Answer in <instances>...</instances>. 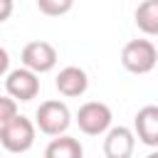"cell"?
Here are the masks:
<instances>
[{
    "label": "cell",
    "instance_id": "cell-6",
    "mask_svg": "<svg viewBox=\"0 0 158 158\" xmlns=\"http://www.w3.org/2000/svg\"><path fill=\"white\" fill-rule=\"evenodd\" d=\"M40 74L25 69V67H17V69H10V74L5 77V94L12 96L15 101H32L37 94H40Z\"/></svg>",
    "mask_w": 158,
    "mask_h": 158
},
{
    "label": "cell",
    "instance_id": "cell-11",
    "mask_svg": "<svg viewBox=\"0 0 158 158\" xmlns=\"http://www.w3.org/2000/svg\"><path fill=\"white\" fill-rule=\"evenodd\" d=\"M133 17H136V27L143 35H151V37L158 35V0H143L136 7Z\"/></svg>",
    "mask_w": 158,
    "mask_h": 158
},
{
    "label": "cell",
    "instance_id": "cell-2",
    "mask_svg": "<svg viewBox=\"0 0 158 158\" xmlns=\"http://www.w3.org/2000/svg\"><path fill=\"white\" fill-rule=\"evenodd\" d=\"M121 64L131 74H148L158 64V49L151 40H131L121 49Z\"/></svg>",
    "mask_w": 158,
    "mask_h": 158
},
{
    "label": "cell",
    "instance_id": "cell-1",
    "mask_svg": "<svg viewBox=\"0 0 158 158\" xmlns=\"http://www.w3.org/2000/svg\"><path fill=\"white\" fill-rule=\"evenodd\" d=\"M35 123L44 136H67V128L72 123V111L59 99H47L35 111Z\"/></svg>",
    "mask_w": 158,
    "mask_h": 158
},
{
    "label": "cell",
    "instance_id": "cell-7",
    "mask_svg": "<svg viewBox=\"0 0 158 158\" xmlns=\"http://www.w3.org/2000/svg\"><path fill=\"white\" fill-rule=\"evenodd\" d=\"M136 148V133L126 126H114L104 136V158H131Z\"/></svg>",
    "mask_w": 158,
    "mask_h": 158
},
{
    "label": "cell",
    "instance_id": "cell-9",
    "mask_svg": "<svg viewBox=\"0 0 158 158\" xmlns=\"http://www.w3.org/2000/svg\"><path fill=\"white\" fill-rule=\"evenodd\" d=\"M133 133L141 143L158 148V106L156 104L138 109V114L133 118Z\"/></svg>",
    "mask_w": 158,
    "mask_h": 158
},
{
    "label": "cell",
    "instance_id": "cell-4",
    "mask_svg": "<svg viewBox=\"0 0 158 158\" xmlns=\"http://www.w3.org/2000/svg\"><path fill=\"white\" fill-rule=\"evenodd\" d=\"M111 109L104 101H86L79 106L77 111V126L81 133L86 136H106L114 126H111Z\"/></svg>",
    "mask_w": 158,
    "mask_h": 158
},
{
    "label": "cell",
    "instance_id": "cell-5",
    "mask_svg": "<svg viewBox=\"0 0 158 158\" xmlns=\"http://www.w3.org/2000/svg\"><path fill=\"white\" fill-rule=\"evenodd\" d=\"M20 59H22L25 69H30L35 74H44V72L54 69V64H57V49L47 40H35V42H27L22 47Z\"/></svg>",
    "mask_w": 158,
    "mask_h": 158
},
{
    "label": "cell",
    "instance_id": "cell-8",
    "mask_svg": "<svg viewBox=\"0 0 158 158\" xmlns=\"http://www.w3.org/2000/svg\"><path fill=\"white\" fill-rule=\"evenodd\" d=\"M54 86H57V91H59L62 96L77 99V96H81V94L89 89V77H86V72H84L81 67L69 64V67L59 69V74H57V79H54Z\"/></svg>",
    "mask_w": 158,
    "mask_h": 158
},
{
    "label": "cell",
    "instance_id": "cell-13",
    "mask_svg": "<svg viewBox=\"0 0 158 158\" xmlns=\"http://www.w3.org/2000/svg\"><path fill=\"white\" fill-rule=\"evenodd\" d=\"M20 114H17V101L12 99V96H0V126H5V123H10L12 118H17Z\"/></svg>",
    "mask_w": 158,
    "mask_h": 158
},
{
    "label": "cell",
    "instance_id": "cell-10",
    "mask_svg": "<svg viewBox=\"0 0 158 158\" xmlns=\"http://www.w3.org/2000/svg\"><path fill=\"white\" fill-rule=\"evenodd\" d=\"M44 158H84V148L74 136H57L47 143Z\"/></svg>",
    "mask_w": 158,
    "mask_h": 158
},
{
    "label": "cell",
    "instance_id": "cell-14",
    "mask_svg": "<svg viewBox=\"0 0 158 158\" xmlns=\"http://www.w3.org/2000/svg\"><path fill=\"white\" fill-rule=\"evenodd\" d=\"M10 10H12V2L10 0H0V20H7Z\"/></svg>",
    "mask_w": 158,
    "mask_h": 158
},
{
    "label": "cell",
    "instance_id": "cell-15",
    "mask_svg": "<svg viewBox=\"0 0 158 158\" xmlns=\"http://www.w3.org/2000/svg\"><path fill=\"white\" fill-rule=\"evenodd\" d=\"M146 158H158V151H153V153H148Z\"/></svg>",
    "mask_w": 158,
    "mask_h": 158
},
{
    "label": "cell",
    "instance_id": "cell-3",
    "mask_svg": "<svg viewBox=\"0 0 158 158\" xmlns=\"http://www.w3.org/2000/svg\"><path fill=\"white\" fill-rule=\"evenodd\" d=\"M35 133H37V123H32L27 116L20 114L10 123L0 126V143L10 153H25L35 146Z\"/></svg>",
    "mask_w": 158,
    "mask_h": 158
},
{
    "label": "cell",
    "instance_id": "cell-12",
    "mask_svg": "<svg viewBox=\"0 0 158 158\" xmlns=\"http://www.w3.org/2000/svg\"><path fill=\"white\" fill-rule=\"evenodd\" d=\"M37 10L49 17H59L72 10V0H37Z\"/></svg>",
    "mask_w": 158,
    "mask_h": 158
}]
</instances>
